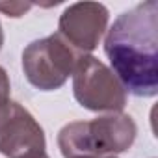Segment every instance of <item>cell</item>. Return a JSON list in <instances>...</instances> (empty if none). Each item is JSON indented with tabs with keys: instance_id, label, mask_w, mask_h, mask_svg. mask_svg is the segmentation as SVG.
<instances>
[{
	"instance_id": "30bf717a",
	"label": "cell",
	"mask_w": 158,
	"mask_h": 158,
	"mask_svg": "<svg viewBox=\"0 0 158 158\" xmlns=\"http://www.w3.org/2000/svg\"><path fill=\"white\" fill-rule=\"evenodd\" d=\"M4 45V32H2V24H0V48Z\"/></svg>"
},
{
	"instance_id": "8992f818",
	"label": "cell",
	"mask_w": 158,
	"mask_h": 158,
	"mask_svg": "<svg viewBox=\"0 0 158 158\" xmlns=\"http://www.w3.org/2000/svg\"><path fill=\"white\" fill-rule=\"evenodd\" d=\"M47 149V139L41 125L34 115L13 102L8 121L0 127V152L8 158H39Z\"/></svg>"
},
{
	"instance_id": "3957f363",
	"label": "cell",
	"mask_w": 158,
	"mask_h": 158,
	"mask_svg": "<svg viewBox=\"0 0 158 158\" xmlns=\"http://www.w3.org/2000/svg\"><path fill=\"white\" fill-rule=\"evenodd\" d=\"M73 93L78 104L91 112L117 114L127 104V91L117 76L89 54L78 56L73 71Z\"/></svg>"
},
{
	"instance_id": "6da1fadb",
	"label": "cell",
	"mask_w": 158,
	"mask_h": 158,
	"mask_svg": "<svg viewBox=\"0 0 158 158\" xmlns=\"http://www.w3.org/2000/svg\"><path fill=\"white\" fill-rule=\"evenodd\" d=\"M158 2L147 0L121 13L104 39V52L112 73L136 97H154L158 91L156 69Z\"/></svg>"
},
{
	"instance_id": "277c9868",
	"label": "cell",
	"mask_w": 158,
	"mask_h": 158,
	"mask_svg": "<svg viewBox=\"0 0 158 158\" xmlns=\"http://www.w3.org/2000/svg\"><path fill=\"white\" fill-rule=\"evenodd\" d=\"M76 61V52L60 34L34 41L23 52L24 74L28 82L41 91L61 88L73 74Z\"/></svg>"
},
{
	"instance_id": "8fae6325",
	"label": "cell",
	"mask_w": 158,
	"mask_h": 158,
	"mask_svg": "<svg viewBox=\"0 0 158 158\" xmlns=\"http://www.w3.org/2000/svg\"><path fill=\"white\" fill-rule=\"evenodd\" d=\"M39 158H48V156H47V154H43V156H39Z\"/></svg>"
},
{
	"instance_id": "9c48e42d",
	"label": "cell",
	"mask_w": 158,
	"mask_h": 158,
	"mask_svg": "<svg viewBox=\"0 0 158 158\" xmlns=\"http://www.w3.org/2000/svg\"><path fill=\"white\" fill-rule=\"evenodd\" d=\"M71 158H117V156H93V154H78V156H71Z\"/></svg>"
},
{
	"instance_id": "52a82bcc",
	"label": "cell",
	"mask_w": 158,
	"mask_h": 158,
	"mask_svg": "<svg viewBox=\"0 0 158 158\" xmlns=\"http://www.w3.org/2000/svg\"><path fill=\"white\" fill-rule=\"evenodd\" d=\"M10 91H11L10 76L4 67H0V127L8 121V117L13 110V101L10 99Z\"/></svg>"
},
{
	"instance_id": "7a4b0ae2",
	"label": "cell",
	"mask_w": 158,
	"mask_h": 158,
	"mask_svg": "<svg viewBox=\"0 0 158 158\" xmlns=\"http://www.w3.org/2000/svg\"><path fill=\"white\" fill-rule=\"evenodd\" d=\"M136 134L138 127L130 115L112 114L65 125L58 134V147L65 158L78 154L115 156L132 147Z\"/></svg>"
},
{
	"instance_id": "5b68a950",
	"label": "cell",
	"mask_w": 158,
	"mask_h": 158,
	"mask_svg": "<svg viewBox=\"0 0 158 158\" xmlns=\"http://www.w3.org/2000/svg\"><path fill=\"white\" fill-rule=\"evenodd\" d=\"M108 26V10L99 2H76L69 6L58 23L60 35L76 50L91 52Z\"/></svg>"
},
{
	"instance_id": "ba28073f",
	"label": "cell",
	"mask_w": 158,
	"mask_h": 158,
	"mask_svg": "<svg viewBox=\"0 0 158 158\" xmlns=\"http://www.w3.org/2000/svg\"><path fill=\"white\" fill-rule=\"evenodd\" d=\"M32 8V4H24V2H0V11L6 13L8 17H23L28 10Z\"/></svg>"
}]
</instances>
